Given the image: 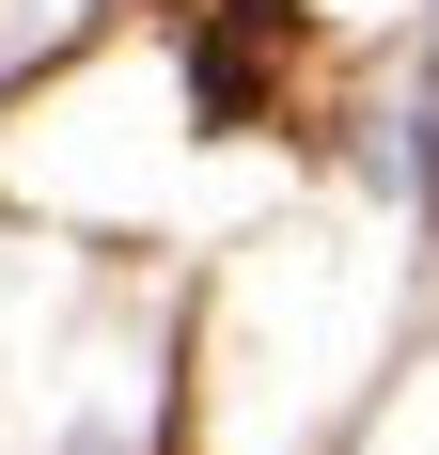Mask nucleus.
I'll use <instances>...</instances> for the list:
<instances>
[{
  "mask_svg": "<svg viewBox=\"0 0 439 455\" xmlns=\"http://www.w3.org/2000/svg\"><path fill=\"white\" fill-rule=\"evenodd\" d=\"M283 63H299V0H220V16H204V63H188L204 126H251L267 94H283Z\"/></svg>",
  "mask_w": 439,
  "mask_h": 455,
  "instance_id": "1",
  "label": "nucleus"
}]
</instances>
